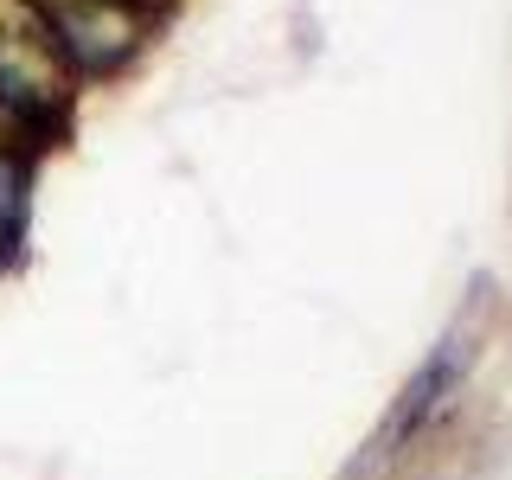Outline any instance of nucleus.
Listing matches in <instances>:
<instances>
[{"instance_id": "7ed1b4c3", "label": "nucleus", "mask_w": 512, "mask_h": 480, "mask_svg": "<svg viewBox=\"0 0 512 480\" xmlns=\"http://www.w3.org/2000/svg\"><path fill=\"white\" fill-rule=\"evenodd\" d=\"M20 231H26V160L0 154V263L20 250Z\"/></svg>"}, {"instance_id": "f03ea898", "label": "nucleus", "mask_w": 512, "mask_h": 480, "mask_svg": "<svg viewBox=\"0 0 512 480\" xmlns=\"http://www.w3.org/2000/svg\"><path fill=\"white\" fill-rule=\"evenodd\" d=\"M71 71H116L141 45V0H26Z\"/></svg>"}, {"instance_id": "f257e3e1", "label": "nucleus", "mask_w": 512, "mask_h": 480, "mask_svg": "<svg viewBox=\"0 0 512 480\" xmlns=\"http://www.w3.org/2000/svg\"><path fill=\"white\" fill-rule=\"evenodd\" d=\"M0 109L26 128H58L71 109V64L52 52L26 0H0Z\"/></svg>"}]
</instances>
